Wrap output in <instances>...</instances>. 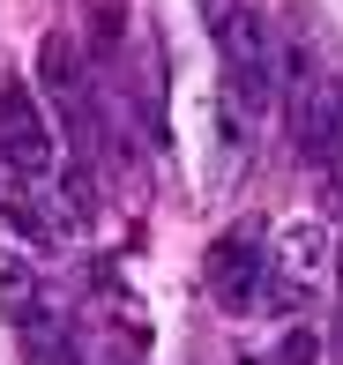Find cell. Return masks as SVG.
Masks as SVG:
<instances>
[{"label":"cell","instance_id":"7c38bea8","mask_svg":"<svg viewBox=\"0 0 343 365\" xmlns=\"http://www.w3.org/2000/svg\"><path fill=\"white\" fill-rule=\"evenodd\" d=\"M329 351H336V365H343V298H336V336H329Z\"/></svg>","mask_w":343,"mask_h":365},{"label":"cell","instance_id":"5b68a950","mask_svg":"<svg viewBox=\"0 0 343 365\" xmlns=\"http://www.w3.org/2000/svg\"><path fill=\"white\" fill-rule=\"evenodd\" d=\"M329 276H336V231L299 217V224L276 231V269H269V298H261V306L291 313V306H306V291L329 284Z\"/></svg>","mask_w":343,"mask_h":365},{"label":"cell","instance_id":"52a82bcc","mask_svg":"<svg viewBox=\"0 0 343 365\" xmlns=\"http://www.w3.org/2000/svg\"><path fill=\"white\" fill-rule=\"evenodd\" d=\"M8 231L23 246H38V254H60V246H68V217L45 202V187H15L8 194Z\"/></svg>","mask_w":343,"mask_h":365},{"label":"cell","instance_id":"3957f363","mask_svg":"<svg viewBox=\"0 0 343 365\" xmlns=\"http://www.w3.org/2000/svg\"><path fill=\"white\" fill-rule=\"evenodd\" d=\"M269 269H276V239L261 224H232L209 246V298H217V313L247 321L261 298H269Z\"/></svg>","mask_w":343,"mask_h":365},{"label":"cell","instance_id":"8992f818","mask_svg":"<svg viewBox=\"0 0 343 365\" xmlns=\"http://www.w3.org/2000/svg\"><path fill=\"white\" fill-rule=\"evenodd\" d=\"M291 142H299V157L314 164V172H336L343 164V82L336 75L291 112Z\"/></svg>","mask_w":343,"mask_h":365},{"label":"cell","instance_id":"8fae6325","mask_svg":"<svg viewBox=\"0 0 343 365\" xmlns=\"http://www.w3.org/2000/svg\"><path fill=\"white\" fill-rule=\"evenodd\" d=\"M194 8H202V23H209V30H217V23H224V15H232V0H194Z\"/></svg>","mask_w":343,"mask_h":365},{"label":"cell","instance_id":"277c9868","mask_svg":"<svg viewBox=\"0 0 343 365\" xmlns=\"http://www.w3.org/2000/svg\"><path fill=\"white\" fill-rule=\"evenodd\" d=\"M8 321H15L23 365H83V328H75L60 291H23L8 276Z\"/></svg>","mask_w":343,"mask_h":365},{"label":"cell","instance_id":"ba28073f","mask_svg":"<svg viewBox=\"0 0 343 365\" xmlns=\"http://www.w3.org/2000/svg\"><path fill=\"white\" fill-rule=\"evenodd\" d=\"M127 30H135V8L127 0H83V45H90V68H112L127 53Z\"/></svg>","mask_w":343,"mask_h":365},{"label":"cell","instance_id":"7a4b0ae2","mask_svg":"<svg viewBox=\"0 0 343 365\" xmlns=\"http://www.w3.org/2000/svg\"><path fill=\"white\" fill-rule=\"evenodd\" d=\"M53 164H60V135L45 97H30L23 82H0V172L15 187H53Z\"/></svg>","mask_w":343,"mask_h":365},{"label":"cell","instance_id":"9c48e42d","mask_svg":"<svg viewBox=\"0 0 343 365\" xmlns=\"http://www.w3.org/2000/svg\"><path fill=\"white\" fill-rule=\"evenodd\" d=\"M276 365H321V336L314 328H291V336L276 343Z\"/></svg>","mask_w":343,"mask_h":365},{"label":"cell","instance_id":"30bf717a","mask_svg":"<svg viewBox=\"0 0 343 365\" xmlns=\"http://www.w3.org/2000/svg\"><path fill=\"white\" fill-rule=\"evenodd\" d=\"M83 365H142V358H135V351H90Z\"/></svg>","mask_w":343,"mask_h":365},{"label":"cell","instance_id":"6da1fadb","mask_svg":"<svg viewBox=\"0 0 343 365\" xmlns=\"http://www.w3.org/2000/svg\"><path fill=\"white\" fill-rule=\"evenodd\" d=\"M209 38H217V60H224V97L217 105H232L247 127H261L284 105V53H276L269 15H261L254 0H232V15H224Z\"/></svg>","mask_w":343,"mask_h":365}]
</instances>
